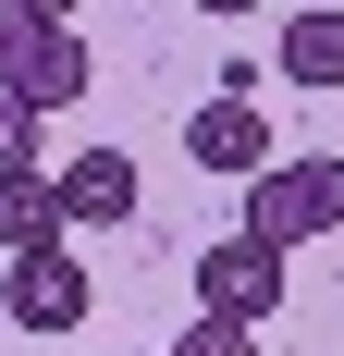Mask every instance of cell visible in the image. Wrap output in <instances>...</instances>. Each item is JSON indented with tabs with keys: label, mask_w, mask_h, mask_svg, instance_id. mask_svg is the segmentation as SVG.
<instances>
[{
	"label": "cell",
	"mask_w": 344,
	"mask_h": 356,
	"mask_svg": "<svg viewBox=\"0 0 344 356\" xmlns=\"http://www.w3.org/2000/svg\"><path fill=\"white\" fill-rule=\"evenodd\" d=\"M271 62L295 74V86H344V13H283Z\"/></svg>",
	"instance_id": "52a82bcc"
},
{
	"label": "cell",
	"mask_w": 344,
	"mask_h": 356,
	"mask_svg": "<svg viewBox=\"0 0 344 356\" xmlns=\"http://www.w3.org/2000/svg\"><path fill=\"white\" fill-rule=\"evenodd\" d=\"M49 184H62V234H74V221H136V197H148L123 147H74Z\"/></svg>",
	"instance_id": "8992f818"
},
{
	"label": "cell",
	"mask_w": 344,
	"mask_h": 356,
	"mask_svg": "<svg viewBox=\"0 0 344 356\" xmlns=\"http://www.w3.org/2000/svg\"><path fill=\"white\" fill-rule=\"evenodd\" d=\"M185 160L221 172V184H258V172L283 160V136L258 123V99H197V111H185Z\"/></svg>",
	"instance_id": "5b68a950"
},
{
	"label": "cell",
	"mask_w": 344,
	"mask_h": 356,
	"mask_svg": "<svg viewBox=\"0 0 344 356\" xmlns=\"http://www.w3.org/2000/svg\"><path fill=\"white\" fill-rule=\"evenodd\" d=\"M160 356H258V332H234V320H185Z\"/></svg>",
	"instance_id": "30bf717a"
},
{
	"label": "cell",
	"mask_w": 344,
	"mask_h": 356,
	"mask_svg": "<svg viewBox=\"0 0 344 356\" xmlns=\"http://www.w3.org/2000/svg\"><path fill=\"white\" fill-rule=\"evenodd\" d=\"M86 307H99V283H86V258L74 246H37L0 270V320L37 332V344H62V332H86Z\"/></svg>",
	"instance_id": "3957f363"
},
{
	"label": "cell",
	"mask_w": 344,
	"mask_h": 356,
	"mask_svg": "<svg viewBox=\"0 0 344 356\" xmlns=\"http://www.w3.org/2000/svg\"><path fill=\"white\" fill-rule=\"evenodd\" d=\"M0 99L37 111V123L86 99V37H74V13H49V0H0Z\"/></svg>",
	"instance_id": "6da1fadb"
},
{
	"label": "cell",
	"mask_w": 344,
	"mask_h": 356,
	"mask_svg": "<svg viewBox=\"0 0 344 356\" xmlns=\"http://www.w3.org/2000/svg\"><path fill=\"white\" fill-rule=\"evenodd\" d=\"M37 136H49V123H37V111H13V99H0V184H13V172H49V160H37Z\"/></svg>",
	"instance_id": "9c48e42d"
},
{
	"label": "cell",
	"mask_w": 344,
	"mask_h": 356,
	"mask_svg": "<svg viewBox=\"0 0 344 356\" xmlns=\"http://www.w3.org/2000/svg\"><path fill=\"white\" fill-rule=\"evenodd\" d=\"M0 246H13V258L62 246V184H49V172H13V184H0Z\"/></svg>",
	"instance_id": "ba28073f"
},
{
	"label": "cell",
	"mask_w": 344,
	"mask_h": 356,
	"mask_svg": "<svg viewBox=\"0 0 344 356\" xmlns=\"http://www.w3.org/2000/svg\"><path fill=\"white\" fill-rule=\"evenodd\" d=\"M271 307H283V258H271V246H246V234L197 246V320H234V332H258Z\"/></svg>",
	"instance_id": "277c9868"
},
{
	"label": "cell",
	"mask_w": 344,
	"mask_h": 356,
	"mask_svg": "<svg viewBox=\"0 0 344 356\" xmlns=\"http://www.w3.org/2000/svg\"><path fill=\"white\" fill-rule=\"evenodd\" d=\"M344 234V160H271V172L246 184V246H320Z\"/></svg>",
	"instance_id": "7a4b0ae2"
}]
</instances>
